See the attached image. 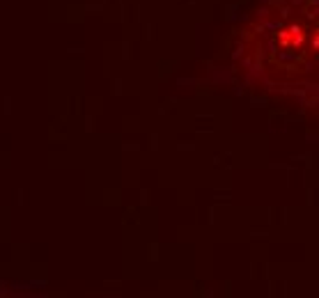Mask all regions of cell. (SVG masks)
<instances>
[{"label":"cell","instance_id":"obj_1","mask_svg":"<svg viewBox=\"0 0 319 298\" xmlns=\"http://www.w3.org/2000/svg\"><path fill=\"white\" fill-rule=\"evenodd\" d=\"M301 39H303V34L299 33V28H292L289 33H283V34H280V41H283L285 46H299Z\"/></svg>","mask_w":319,"mask_h":298}]
</instances>
